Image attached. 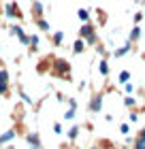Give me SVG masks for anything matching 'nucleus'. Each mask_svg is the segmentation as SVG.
<instances>
[{"mask_svg": "<svg viewBox=\"0 0 145 149\" xmlns=\"http://www.w3.org/2000/svg\"><path fill=\"white\" fill-rule=\"evenodd\" d=\"M81 36H85L90 43H94L96 40V36H94V30L90 28V26H83V28H81Z\"/></svg>", "mask_w": 145, "mask_h": 149, "instance_id": "1", "label": "nucleus"}, {"mask_svg": "<svg viewBox=\"0 0 145 149\" xmlns=\"http://www.w3.org/2000/svg\"><path fill=\"white\" fill-rule=\"evenodd\" d=\"M6 81H9V74H6V70H0V92H6Z\"/></svg>", "mask_w": 145, "mask_h": 149, "instance_id": "2", "label": "nucleus"}, {"mask_svg": "<svg viewBox=\"0 0 145 149\" xmlns=\"http://www.w3.org/2000/svg\"><path fill=\"white\" fill-rule=\"evenodd\" d=\"M56 70H58L60 74H64V72H68V64L64 62V60H58V62H56Z\"/></svg>", "mask_w": 145, "mask_h": 149, "instance_id": "3", "label": "nucleus"}, {"mask_svg": "<svg viewBox=\"0 0 145 149\" xmlns=\"http://www.w3.org/2000/svg\"><path fill=\"white\" fill-rule=\"evenodd\" d=\"M100 107H102V100L96 96V98H94V102H92V111H100Z\"/></svg>", "mask_w": 145, "mask_h": 149, "instance_id": "4", "label": "nucleus"}, {"mask_svg": "<svg viewBox=\"0 0 145 149\" xmlns=\"http://www.w3.org/2000/svg\"><path fill=\"white\" fill-rule=\"evenodd\" d=\"M13 136H15V132H13V130H9V132H4V136L0 139V141H2V143H6V141H11Z\"/></svg>", "mask_w": 145, "mask_h": 149, "instance_id": "5", "label": "nucleus"}, {"mask_svg": "<svg viewBox=\"0 0 145 149\" xmlns=\"http://www.w3.org/2000/svg\"><path fill=\"white\" fill-rule=\"evenodd\" d=\"M141 36V28H137V26H134V30H132V34H130V40H137V38H139Z\"/></svg>", "mask_w": 145, "mask_h": 149, "instance_id": "6", "label": "nucleus"}, {"mask_svg": "<svg viewBox=\"0 0 145 149\" xmlns=\"http://www.w3.org/2000/svg\"><path fill=\"white\" fill-rule=\"evenodd\" d=\"M28 141H30V145H32L34 149H39V139H36V136H34V134H32V136H30Z\"/></svg>", "mask_w": 145, "mask_h": 149, "instance_id": "7", "label": "nucleus"}, {"mask_svg": "<svg viewBox=\"0 0 145 149\" xmlns=\"http://www.w3.org/2000/svg\"><path fill=\"white\" fill-rule=\"evenodd\" d=\"M81 51H83V43L77 40V43H75V53H81Z\"/></svg>", "mask_w": 145, "mask_h": 149, "instance_id": "8", "label": "nucleus"}, {"mask_svg": "<svg viewBox=\"0 0 145 149\" xmlns=\"http://www.w3.org/2000/svg\"><path fill=\"white\" fill-rule=\"evenodd\" d=\"M79 19H81V22H88V11H85V9L79 11Z\"/></svg>", "mask_w": 145, "mask_h": 149, "instance_id": "9", "label": "nucleus"}, {"mask_svg": "<svg viewBox=\"0 0 145 149\" xmlns=\"http://www.w3.org/2000/svg\"><path fill=\"white\" fill-rule=\"evenodd\" d=\"M128 79H130V72H122V74H120V81H122V83H128Z\"/></svg>", "mask_w": 145, "mask_h": 149, "instance_id": "10", "label": "nucleus"}, {"mask_svg": "<svg viewBox=\"0 0 145 149\" xmlns=\"http://www.w3.org/2000/svg\"><path fill=\"white\" fill-rule=\"evenodd\" d=\"M39 26H41V30H49V24L43 22V19H39Z\"/></svg>", "mask_w": 145, "mask_h": 149, "instance_id": "11", "label": "nucleus"}, {"mask_svg": "<svg viewBox=\"0 0 145 149\" xmlns=\"http://www.w3.org/2000/svg\"><path fill=\"white\" fill-rule=\"evenodd\" d=\"M77 132H79V128H73V130L68 132V139H75V136H77Z\"/></svg>", "mask_w": 145, "mask_h": 149, "instance_id": "12", "label": "nucleus"}, {"mask_svg": "<svg viewBox=\"0 0 145 149\" xmlns=\"http://www.w3.org/2000/svg\"><path fill=\"white\" fill-rule=\"evenodd\" d=\"M126 107H134V98H132V96L126 98Z\"/></svg>", "mask_w": 145, "mask_h": 149, "instance_id": "13", "label": "nucleus"}, {"mask_svg": "<svg viewBox=\"0 0 145 149\" xmlns=\"http://www.w3.org/2000/svg\"><path fill=\"white\" fill-rule=\"evenodd\" d=\"M53 38H56V43H62V38H64V34H62V32H56V36H53Z\"/></svg>", "mask_w": 145, "mask_h": 149, "instance_id": "14", "label": "nucleus"}, {"mask_svg": "<svg viewBox=\"0 0 145 149\" xmlns=\"http://www.w3.org/2000/svg\"><path fill=\"white\" fill-rule=\"evenodd\" d=\"M134 149H145V143H141V141L137 139V143H134Z\"/></svg>", "mask_w": 145, "mask_h": 149, "instance_id": "15", "label": "nucleus"}, {"mask_svg": "<svg viewBox=\"0 0 145 149\" xmlns=\"http://www.w3.org/2000/svg\"><path fill=\"white\" fill-rule=\"evenodd\" d=\"M100 72L107 74V62H100Z\"/></svg>", "mask_w": 145, "mask_h": 149, "instance_id": "16", "label": "nucleus"}, {"mask_svg": "<svg viewBox=\"0 0 145 149\" xmlns=\"http://www.w3.org/2000/svg\"><path fill=\"white\" fill-rule=\"evenodd\" d=\"M73 115H75V109H71V111H66V115H64V117H66V119H73Z\"/></svg>", "mask_w": 145, "mask_h": 149, "instance_id": "17", "label": "nucleus"}, {"mask_svg": "<svg viewBox=\"0 0 145 149\" xmlns=\"http://www.w3.org/2000/svg\"><path fill=\"white\" fill-rule=\"evenodd\" d=\"M139 141H141V143H145V130H143V132L139 134Z\"/></svg>", "mask_w": 145, "mask_h": 149, "instance_id": "18", "label": "nucleus"}]
</instances>
